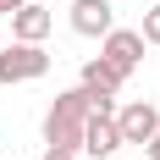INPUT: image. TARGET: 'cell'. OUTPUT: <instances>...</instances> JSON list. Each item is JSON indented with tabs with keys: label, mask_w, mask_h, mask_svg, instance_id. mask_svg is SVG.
I'll return each mask as SVG.
<instances>
[{
	"label": "cell",
	"mask_w": 160,
	"mask_h": 160,
	"mask_svg": "<svg viewBox=\"0 0 160 160\" xmlns=\"http://www.w3.org/2000/svg\"><path fill=\"white\" fill-rule=\"evenodd\" d=\"M88 111H94V94L88 88H61L55 105L44 111V144L50 149H78L83 155V127H88Z\"/></svg>",
	"instance_id": "obj_1"
},
{
	"label": "cell",
	"mask_w": 160,
	"mask_h": 160,
	"mask_svg": "<svg viewBox=\"0 0 160 160\" xmlns=\"http://www.w3.org/2000/svg\"><path fill=\"white\" fill-rule=\"evenodd\" d=\"M44 72H50V50L44 44L11 39V50H0V83H39Z\"/></svg>",
	"instance_id": "obj_2"
},
{
	"label": "cell",
	"mask_w": 160,
	"mask_h": 160,
	"mask_svg": "<svg viewBox=\"0 0 160 160\" xmlns=\"http://www.w3.org/2000/svg\"><path fill=\"white\" fill-rule=\"evenodd\" d=\"M99 55H105L116 72H138V61H144V33L138 28H111L99 39Z\"/></svg>",
	"instance_id": "obj_3"
},
{
	"label": "cell",
	"mask_w": 160,
	"mask_h": 160,
	"mask_svg": "<svg viewBox=\"0 0 160 160\" xmlns=\"http://www.w3.org/2000/svg\"><path fill=\"white\" fill-rule=\"evenodd\" d=\"M116 132H122V144H149V138L160 132V111L149 105V99H132V105L116 111Z\"/></svg>",
	"instance_id": "obj_4"
},
{
	"label": "cell",
	"mask_w": 160,
	"mask_h": 160,
	"mask_svg": "<svg viewBox=\"0 0 160 160\" xmlns=\"http://www.w3.org/2000/svg\"><path fill=\"white\" fill-rule=\"evenodd\" d=\"M6 22H11V39H22V44H44L50 28H55V11H50L44 0H28V6H22V11H11Z\"/></svg>",
	"instance_id": "obj_5"
},
{
	"label": "cell",
	"mask_w": 160,
	"mask_h": 160,
	"mask_svg": "<svg viewBox=\"0 0 160 160\" xmlns=\"http://www.w3.org/2000/svg\"><path fill=\"white\" fill-rule=\"evenodd\" d=\"M111 28H116V6H111V0H72V33L105 39Z\"/></svg>",
	"instance_id": "obj_6"
},
{
	"label": "cell",
	"mask_w": 160,
	"mask_h": 160,
	"mask_svg": "<svg viewBox=\"0 0 160 160\" xmlns=\"http://www.w3.org/2000/svg\"><path fill=\"white\" fill-rule=\"evenodd\" d=\"M116 149H122L116 116H99V111H88V127H83V155H94V160H111Z\"/></svg>",
	"instance_id": "obj_7"
},
{
	"label": "cell",
	"mask_w": 160,
	"mask_h": 160,
	"mask_svg": "<svg viewBox=\"0 0 160 160\" xmlns=\"http://www.w3.org/2000/svg\"><path fill=\"white\" fill-rule=\"evenodd\" d=\"M78 83H83V88H88L94 99H105V94L116 99V88L127 83V72H116V66L105 61V55H94V61H83V78H78Z\"/></svg>",
	"instance_id": "obj_8"
},
{
	"label": "cell",
	"mask_w": 160,
	"mask_h": 160,
	"mask_svg": "<svg viewBox=\"0 0 160 160\" xmlns=\"http://www.w3.org/2000/svg\"><path fill=\"white\" fill-rule=\"evenodd\" d=\"M138 33H144V44H160V6L144 11V28H138Z\"/></svg>",
	"instance_id": "obj_9"
},
{
	"label": "cell",
	"mask_w": 160,
	"mask_h": 160,
	"mask_svg": "<svg viewBox=\"0 0 160 160\" xmlns=\"http://www.w3.org/2000/svg\"><path fill=\"white\" fill-rule=\"evenodd\" d=\"M44 160H78V149H50L44 144Z\"/></svg>",
	"instance_id": "obj_10"
},
{
	"label": "cell",
	"mask_w": 160,
	"mask_h": 160,
	"mask_svg": "<svg viewBox=\"0 0 160 160\" xmlns=\"http://www.w3.org/2000/svg\"><path fill=\"white\" fill-rule=\"evenodd\" d=\"M144 160H160V132H155V138L144 144Z\"/></svg>",
	"instance_id": "obj_11"
},
{
	"label": "cell",
	"mask_w": 160,
	"mask_h": 160,
	"mask_svg": "<svg viewBox=\"0 0 160 160\" xmlns=\"http://www.w3.org/2000/svg\"><path fill=\"white\" fill-rule=\"evenodd\" d=\"M28 0H0V17H11V11H22Z\"/></svg>",
	"instance_id": "obj_12"
}]
</instances>
